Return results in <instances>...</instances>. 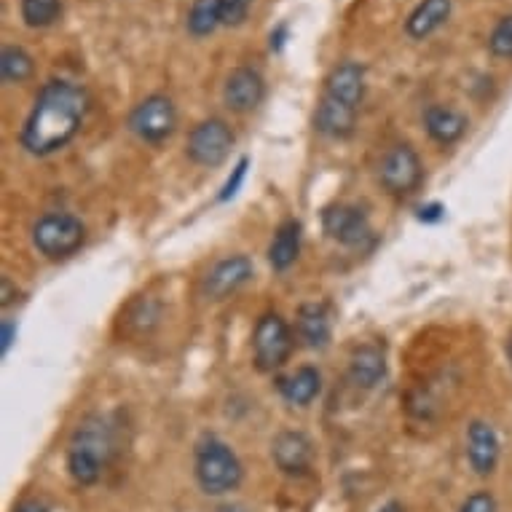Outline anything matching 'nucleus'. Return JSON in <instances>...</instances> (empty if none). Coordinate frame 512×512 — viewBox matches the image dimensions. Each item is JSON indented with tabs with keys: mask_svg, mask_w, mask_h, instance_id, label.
<instances>
[{
	"mask_svg": "<svg viewBox=\"0 0 512 512\" xmlns=\"http://www.w3.org/2000/svg\"><path fill=\"white\" fill-rule=\"evenodd\" d=\"M35 73V59L33 54L22 46H3L0 51V76L3 84L17 86L30 81Z\"/></svg>",
	"mask_w": 512,
	"mask_h": 512,
	"instance_id": "nucleus-22",
	"label": "nucleus"
},
{
	"mask_svg": "<svg viewBox=\"0 0 512 512\" xmlns=\"http://www.w3.org/2000/svg\"><path fill=\"white\" fill-rule=\"evenodd\" d=\"M333 336V319L325 303H303L295 314V338L306 349H325Z\"/></svg>",
	"mask_w": 512,
	"mask_h": 512,
	"instance_id": "nucleus-16",
	"label": "nucleus"
},
{
	"mask_svg": "<svg viewBox=\"0 0 512 512\" xmlns=\"http://www.w3.org/2000/svg\"><path fill=\"white\" fill-rule=\"evenodd\" d=\"M89 92L70 78H51L41 86L19 143L33 156H51L76 140L89 113Z\"/></svg>",
	"mask_w": 512,
	"mask_h": 512,
	"instance_id": "nucleus-1",
	"label": "nucleus"
},
{
	"mask_svg": "<svg viewBox=\"0 0 512 512\" xmlns=\"http://www.w3.org/2000/svg\"><path fill=\"white\" fill-rule=\"evenodd\" d=\"M322 94L330 97V100L344 102L349 108L360 110L362 100H365V68L360 62H352V59L336 65L325 78Z\"/></svg>",
	"mask_w": 512,
	"mask_h": 512,
	"instance_id": "nucleus-14",
	"label": "nucleus"
},
{
	"mask_svg": "<svg viewBox=\"0 0 512 512\" xmlns=\"http://www.w3.org/2000/svg\"><path fill=\"white\" fill-rule=\"evenodd\" d=\"M129 129L148 145L167 143L177 129L175 102L169 100L167 94H148L129 113Z\"/></svg>",
	"mask_w": 512,
	"mask_h": 512,
	"instance_id": "nucleus-8",
	"label": "nucleus"
},
{
	"mask_svg": "<svg viewBox=\"0 0 512 512\" xmlns=\"http://www.w3.org/2000/svg\"><path fill=\"white\" fill-rule=\"evenodd\" d=\"M488 51L496 59H512V14L502 17L488 35Z\"/></svg>",
	"mask_w": 512,
	"mask_h": 512,
	"instance_id": "nucleus-25",
	"label": "nucleus"
},
{
	"mask_svg": "<svg viewBox=\"0 0 512 512\" xmlns=\"http://www.w3.org/2000/svg\"><path fill=\"white\" fill-rule=\"evenodd\" d=\"M322 231L349 250H368L376 242L368 212L357 204H333L322 212Z\"/></svg>",
	"mask_w": 512,
	"mask_h": 512,
	"instance_id": "nucleus-9",
	"label": "nucleus"
},
{
	"mask_svg": "<svg viewBox=\"0 0 512 512\" xmlns=\"http://www.w3.org/2000/svg\"><path fill=\"white\" fill-rule=\"evenodd\" d=\"M301 223L298 220H285L274 231V239L269 244V263L274 271H287L301 255Z\"/></svg>",
	"mask_w": 512,
	"mask_h": 512,
	"instance_id": "nucleus-21",
	"label": "nucleus"
},
{
	"mask_svg": "<svg viewBox=\"0 0 512 512\" xmlns=\"http://www.w3.org/2000/svg\"><path fill=\"white\" fill-rule=\"evenodd\" d=\"M376 512H405L403 502H397V499H389L387 504H381Z\"/></svg>",
	"mask_w": 512,
	"mask_h": 512,
	"instance_id": "nucleus-33",
	"label": "nucleus"
},
{
	"mask_svg": "<svg viewBox=\"0 0 512 512\" xmlns=\"http://www.w3.org/2000/svg\"><path fill=\"white\" fill-rule=\"evenodd\" d=\"M86 242V226L70 212H46L35 220L33 247L46 261H68Z\"/></svg>",
	"mask_w": 512,
	"mask_h": 512,
	"instance_id": "nucleus-4",
	"label": "nucleus"
},
{
	"mask_svg": "<svg viewBox=\"0 0 512 512\" xmlns=\"http://www.w3.org/2000/svg\"><path fill=\"white\" fill-rule=\"evenodd\" d=\"M19 11H22V19H25L27 27L43 30V27H51L62 17V0H22Z\"/></svg>",
	"mask_w": 512,
	"mask_h": 512,
	"instance_id": "nucleus-24",
	"label": "nucleus"
},
{
	"mask_svg": "<svg viewBox=\"0 0 512 512\" xmlns=\"http://www.w3.org/2000/svg\"><path fill=\"white\" fill-rule=\"evenodd\" d=\"M451 11L454 0H419L405 19V33L413 41H427L429 35L437 33L451 19Z\"/></svg>",
	"mask_w": 512,
	"mask_h": 512,
	"instance_id": "nucleus-19",
	"label": "nucleus"
},
{
	"mask_svg": "<svg viewBox=\"0 0 512 512\" xmlns=\"http://www.w3.org/2000/svg\"><path fill=\"white\" fill-rule=\"evenodd\" d=\"M116 440H113V427L100 413L86 416L78 421L68 443V472L78 486H97L105 475V467L113 459Z\"/></svg>",
	"mask_w": 512,
	"mask_h": 512,
	"instance_id": "nucleus-2",
	"label": "nucleus"
},
{
	"mask_svg": "<svg viewBox=\"0 0 512 512\" xmlns=\"http://www.w3.org/2000/svg\"><path fill=\"white\" fill-rule=\"evenodd\" d=\"M11 512H49V507L41 499H22Z\"/></svg>",
	"mask_w": 512,
	"mask_h": 512,
	"instance_id": "nucleus-32",
	"label": "nucleus"
},
{
	"mask_svg": "<svg viewBox=\"0 0 512 512\" xmlns=\"http://www.w3.org/2000/svg\"><path fill=\"white\" fill-rule=\"evenodd\" d=\"M279 395L285 397V403L295 405V408H309L314 400L322 392V376H319L317 368L311 365H303L290 376L279 378L277 381Z\"/></svg>",
	"mask_w": 512,
	"mask_h": 512,
	"instance_id": "nucleus-20",
	"label": "nucleus"
},
{
	"mask_svg": "<svg viewBox=\"0 0 512 512\" xmlns=\"http://www.w3.org/2000/svg\"><path fill=\"white\" fill-rule=\"evenodd\" d=\"M218 27H223L218 0H194L188 17H185V30L194 38H210Z\"/></svg>",
	"mask_w": 512,
	"mask_h": 512,
	"instance_id": "nucleus-23",
	"label": "nucleus"
},
{
	"mask_svg": "<svg viewBox=\"0 0 512 512\" xmlns=\"http://www.w3.org/2000/svg\"><path fill=\"white\" fill-rule=\"evenodd\" d=\"M220 3V22L223 27H242L247 22L255 0H218Z\"/></svg>",
	"mask_w": 512,
	"mask_h": 512,
	"instance_id": "nucleus-26",
	"label": "nucleus"
},
{
	"mask_svg": "<svg viewBox=\"0 0 512 512\" xmlns=\"http://www.w3.org/2000/svg\"><path fill=\"white\" fill-rule=\"evenodd\" d=\"M357 108H349L344 102L330 100V97H319L317 108H314V129L328 140H349L357 129Z\"/></svg>",
	"mask_w": 512,
	"mask_h": 512,
	"instance_id": "nucleus-17",
	"label": "nucleus"
},
{
	"mask_svg": "<svg viewBox=\"0 0 512 512\" xmlns=\"http://www.w3.org/2000/svg\"><path fill=\"white\" fill-rule=\"evenodd\" d=\"M218 512H244L242 507H236V504H220Z\"/></svg>",
	"mask_w": 512,
	"mask_h": 512,
	"instance_id": "nucleus-34",
	"label": "nucleus"
},
{
	"mask_svg": "<svg viewBox=\"0 0 512 512\" xmlns=\"http://www.w3.org/2000/svg\"><path fill=\"white\" fill-rule=\"evenodd\" d=\"M467 126H470V118L451 105H429L424 110V132L440 148H451L459 143L467 135Z\"/></svg>",
	"mask_w": 512,
	"mask_h": 512,
	"instance_id": "nucleus-15",
	"label": "nucleus"
},
{
	"mask_svg": "<svg viewBox=\"0 0 512 512\" xmlns=\"http://www.w3.org/2000/svg\"><path fill=\"white\" fill-rule=\"evenodd\" d=\"M295 349V336L285 319L269 311L258 319L252 333V362L261 373H274L290 360Z\"/></svg>",
	"mask_w": 512,
	"mask_h": 512,
	"instance_id": "nucleus-5",
	"label": "nucleus"
},
{
	"mask_svg": "<svg viewBox=\"0 0 512 512\" xmlns=\"http://www.w3.org/2000/svg\"><path fill=\"white\" fill-rule=\"evenodd\" d=\"M271 459L277 464V470L290 478H301L311 470L314 462V445L298 429H285L274 437L271 443Z\"/></svg>",
	"mask_w": 512,
	"mask_h": 512,
	"instance_id": "nucleus-11",
	"label": "nucleus"
},
{
	"mask_svg": "<svg viewBox=\"0 0 512 512\" xmlns=\"http://www.w3.org/2000/svg\"><path fill=\"white\" fill-rule=\"evenodd\" d=\"M0 349H3V354L11 352V346H14V341H17V325L11 322V319H3V325H0Z\"/></svg>",
	"mask_w": 512,
	"mask_h": 512,
	"instance_id": "nucleus-29",
	"label": "nucleus"
},
{
	"mask_svg": "<svg viewBox=\"0 0 512 512\" xmlns=\"http://www.w3.org/2000/svg\"><path fill=\"white\" fill-rule=\"evenodd\" d=\"M287 35H290V25H287V22H282L279 27H274V30H271V35H269L271 51H277V54H279V51L285 49Z\"/></svg>",
	"mask_w": 512,
	"mask_h": 512,
	"instance_id": "nucleus-30",
	"label": "nucleus"
},
{
	"mask_svg": "<svg viewBox=\"0 0 512 512\" xmlns=\"http://www.w3.org/2000/svg\"><path fill=\"white\" fill-rule=\"evenodd\" d=\"M194 475L202 494L228 496L242 486L244 467L231 445L215 435H204L196 443Z\"/></svg>",
	"mask_w": 512,
	"mask_h": 512,
	"instance_id": "nucleus-3",
	"label": "nucleus"
},
{
	"mask_svg": "<svg viewBox=\"0 0 512 512\" xmlns=\"http://www.w3.org/2000/svg\"><path fill=\"white\" fill-rule=\"evenodd\" d=\"M421 180H424V164L408 143L392 145L378 164V183L395 199H408L416 194Z\"/></svg>",
	"mask_w": 512,
	"mask_h": 512,
	"instance_id": "nucleus-7",
	"label": "nucleus"
},
{
	"mask_svg": "<svg viewBox=\"0 0 512 512\" xmlns=\"http://www.w3.org/2000/svg\"><path fill=\"white\" fill-rule=\"evenodd\" d=\"M234 143V129L223 118H204L191 129L188 143H185V156L194 161L196 167L215 169L226 164L234 151Z\"/></svg>",
	"mask_w": 512,
	"mask_h": 512,
	"instance_id": "nucleus-6",
	"label": "nucleus"
},
{
	"mask_svg": "<svg viewBox=\"0 0 512 512\" xmlns=\"http://www.w3.org/2000/svg\"><path fill=\"white\" fill-rule=\"evenodd\" d=\"M247 167H250V159L244 156V159L239 161V164H236V167H234V172H231V177H228V180H226V185L220 188V196H218L220 202H228V199H234L236 191L242 188L244 177H247Z\"/></svg>",
	"mask_w": 512,
	"mask_h": 512,
	"instance_id": "nucleus-27",
	"label": "nucleus"
},
{
	"mask_svg": "<svg viewBox=\"0 0 512 512\" xmlns=\"http://www.w3.org/2000/svg\"><path fill=\"white\" fill-rule=\"evenodd\" d=\"M263 100H266V81L261 70L247 65L231 70V76L223 84V105L231 113H252Z\"/></svg>",
	"mask_w": 512,
	"mask_h": 512,
	"instance_id": "nucleus-12",
	"label": "nucleus"
},
{
	"mask_svg": "<svg viewBox=\"0 0 512 512\" xmlns=\"http://www.w3.org/2000/svg\"><path fill=\"white\" fill-rule=\"evenodd\" d=\"M387 378V354L376 344H362L349 360V381L360 389H376Z\"/></svg>",
	"mask_w": 512,
	"mask_h": 512,
	"instance_id": "nucleus-18",
	"label": "nucleus"
},
{
	"mask_svg": "<svg viewBox=\"0 0 512 512\" xmlns=\"http://www.w3.org/2000/svg\"><path fill=\"white\" fill-rule=\"evenodd\" d=\"M445 218V207L443 204H427V207H421L419 210V220H424V223H437V220Z\"/></svg>",
	"mask_w": 512,
	"mask_h": 512,
	"instance_id": "nucleus-31",
	"label": "nucleus"
},
{
	"mask_svg": "<svg viewBox=\"0 0 512 512\" xmlns=\"http://www.w3.org/2000/svg\"><path fill=\"white\" fill-rule=\"evenodd\" d=\"M255 274V266L247 255H228L207 271L204 277V295L210 301H226L228 295L239 293Z\"/></svg>",
	"mask_w": 512,
	"mask_h": 512,
	"instance_id": "nucleus-10",
	"label": "nucleus"
},
{
	"mask_svg": "<svg viewBox=\"0 0 512 512\" xmlns=\"http://www.w3.org/2000/svg\"><path fill=\"white\" fill-rule=\"evenodd\" d=\"M459 512H496V499L488 491H475L464 499Z\"/></svg>",
	"mask_w": 512,
	"mask_h": 512,
	"instance_id": "nucleus-28",
	"label": "nucleus"
},
{
	"mask_svg": "<svg viewBox=\"0 0 512 512\" xmlns=\"http://www.w3.org/2000/svg\"><path fill=\"white\" fill-rule=\"evenodd\" d=\"M499 456H502V443L496 429L488 421H470L467 427V462H470L472 472L480 478L494 475L499 467Z\"/></svg>",
	"mask_w": 512,
	"mask_h": 512,
	"instance_id": "nucleus-13",
	"label": "nucleus"
},
{
	"mask_svg": "<svg viewBox=\"0 0 512 512\" xmlns=\"http://www.w3.org/2000/svg\"><path fill=\"white\" fill-rule=\"evenodd\" d=\"M507 357H510V365H512V333L510 338H507Z\"/></svg>",
	"mask_w": 512,
	"mask_h": 512,
	"instance_id": "nucleus-35",
	"label": "nucleus"
}]
</instances>
